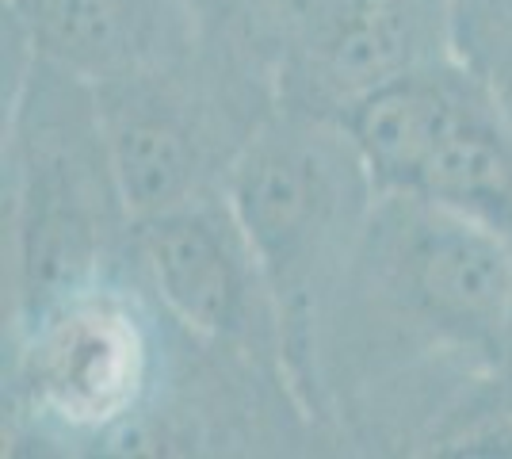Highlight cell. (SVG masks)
I'll return each instance as SVG.
<instances>
[{
  "instance_id": "obj_10",
  "label": "cell",
  "mask_w": 512,
  "mask_h": 459,
  "mask_svg": "<svg viewBox=\"0 0 512 459\" xmlns=\"http://www.w3.org/2000/svg\"><path fill=\"white\" fill-rule=\"evenodd\" d=\"M451 46L512 115V0H448Z\"/></svg>"
},
{
  "instance_id": "obj_7",
  "label": "cell",
  "mask_w": 512,
  "mask_h": 459,
  "mask_svg": "<svg viewBox=\"0 0 512 459\" xmlns=\"http://www.w3.org/2000/svg\"><path fill=\"white\" fill-rule=\"evenodd\" d=\"M130 264L195 345L287 375L276 303L222 188L134 222Z\"/></svg>"
},
{
  "instance_id": "obj_11",
  "label": "cell",
  "mask_w": 512,
  "mask_h": 459,
  "mask_svg": "<svg viewBox=\"0 0 512 459\" xmlns=\"http://www.w3.org/2000/svg\"><path fill=\"white\" fill-rule=\"evenodd\" d=\"M505 368H512V310H509V364Z\"/></svg>"
},
{
  "instance_id": "obj_2",
  "label": "cell",
  "mask_w": 512,
  "mask_h": 459,
  "mask_svg": "<svg viewBox=\"0 0 512 459\" xmlns=\"http://www.w3.org/2000/svg\"><path fill=\"white\" fill-rule=\"evenodd\" d=\"M180 329L134 264L8 318L4 417L39 452H142L172 383Z\"/></svg>"
},
{
  "instance_id": "obj_6",
  "label": "cell",
  "mask_w": 512,
  "mask_h": 459,
  "mask_svg": "<svg viewBox=\"0 0 512 459\" xmlns=\"http://www.w3.org/2000/svg\"><path fill=\"white\" fill-rule=\"evenodd\" d=\"M92 85L130 222L222 188L245 138L279 104L272 81L226 66L199 46Z\"/></svg>"
},
{
  "instance_id": "obj_4",
  "label": "cell",
  "mask_w": 512,
  "mask_h": 459,
  "mask_svg": "<svg viewBox=\"0 0 512 459\" xmlns=\"http://www.w3.org/2000/svg\"><path fill=\"white\" fill-rule=\"evenodd\" d=\"M222 192L264 272L283 333V364L314 421L321 326L379 188L341 119L276 104L237 150Z\"/></svg>"
},
{
  "instance_id": "obj_8",
  "label": "cell",
  "mask_w": 512,
  "mask_h": 459,
  "mask_svg": "<svg viewBox=\"0 0 512 459\" xmlns=\"http://www.w3.org/2000/svg\"><path fill=\"white\" fill-rule=\"evenodd\" d=\"M448 54V0H283L279 104L337 119L360 96Z\"/></svg>"
},
{
  "instance_id": "obj_1",
  "label": "cell",
  "mask_w": 512,
  "mask_h": 459,
  "mask_svg": "<svg viewBox=\"0 0 512 459\" xmlns=\"http://www.w3.org/2000/svg\"><path fill=\"white\" fill-rule=\"evenodd\" d=\"M509 310V238L379 192L321 326L314 421L379 452H417L478 375L509 364Z\"/></svg>"
},
{
  "instance_id": "obj_9",
  "label": "cell",
  "mask_w": 512,
  "mask_h": 459,
  "mask_svg": "<svg viewBox=\"0 0 512 459\" xmlns=\"http://www.w3.org/2000/svg\"><path fill=\"white\" fill-rule=\"evenodd\" d=\"M180 4L188 12L199 50L276 85L283 0H180Z\"/></svg>"
},
{
  "instance_id": "obj_5",
  "label": "cell",
  "mask_w": 512,
  "mask_h": 459,
  "mask_svg": "<svg viewBox=\"0 0 512 459\" xmlns=\"http://www.w3.org/2000/svg\"><path fill=\"white\" fill-rule=\"evenodd\" d=\"M337 119L379 192L428 199L512 241V115L459 54L386 81Z\"/></svg>"
},
{
  "instance_id": "obj_3",
  "label": "cell",
  "mask_w": 512,
  "mask_h": 459,
  "mask_svg": "<svg viewBox=\"0 0 512 459\" xmlns=\"http://www.w3.org/2000/svg\"><path fill=\"white\" fill-rule=\"evenodd\" d=\"M4 96V322L130 261L96 85L20 31Z\"/></svg>"
}]
</instances>
